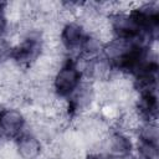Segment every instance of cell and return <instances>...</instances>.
<instances>
[{
  "label": "cell",
  "mask_w": 159,
  "mask_h": 159,
  "mask_svg": "<svg viewBox=\"0 0 159 159\" xmlns=\"http://www.w3.org/2000/svg\"><path fill=\"white\" fill-rule=\"evenodd\" d=\"M80 77H81V72L77 70L75 65L62 66L55 75L53 87L56 92L61 96L71 94L80 84Z\"/></svg>",
  "instance_id": "6da1fadb"
},
{
  "label": "cell",
  "mask_w": 159,
  "mask_h": 159,
  "mask_svg": "<svg viewBox=\"0 0 159 159\" xmlns=\"http://www.w3.org/2000/svg\"><path fill=\"white\" fill-rule=\"evenodd\" d=\"M25 117L20 111L7 109L0 114V138L9 139L16 137L24 125Z\"/></svg>",
  "instance_id": "7a4b0ae2"
},
{
  "label": "cell",
  "mask_w": 159,
  "mask_h": 159,
  "mask_svg": "<svg viewBox=\"0 0 159 159\" xmlns=\"http://www.w3.org/2000/svg\"><path fill=\"white\" fill-rule=\"evenodd\" d=\"M16 148L22 159H36L42 152L40 139L32 133L21 135L16 143Z\"/></svg>",
  "instance_id": "3957f363"
}]
</instances>
